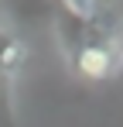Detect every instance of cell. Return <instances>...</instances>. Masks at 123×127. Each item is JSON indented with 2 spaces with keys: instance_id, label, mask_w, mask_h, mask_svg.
<instances>
[{
  "instance_id": "obj_1",
  "label": "cell",
  "mask_w": 123,
  "mask_h": 127,
  "mask_svg": "<svg viewBox=\"0 0 123 127\" xmlns=\"http://www.w3.org/2000/svg\"><path fill=\"white\" fill-rule=\"evenodd\" d=\"M75 65H79V72L89 79V83H99V79H109L113 76V69H116V52L109 48V45H85L79 52V59H75Z\"/></svg>"
}]
</instances>
